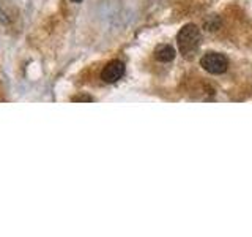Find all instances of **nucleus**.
Returning <instances> with one entry per match:
<instances>
[{"label":"nucleus","instance_id":"7ed1b4c3","mask_svg":"<svg viewBox=\"0 0 252 237\" xmlns=\"http://www.w3.org/2000/svg\"><path fill=\"white\" fill-rule=\"evenodd\" d=\"M123 75H125V63L120 60H112L101 71V79L107 84H114L118 79H122Z\"/></svg>","mask_w":252,"mask_h":237},{"label":"nucleus","instance_id":"39448f33","mask_svg":"<svg viewBox=\"0 0 252 237\" xmlns=\"http://www.w3.org/2000/svg\"><path fill=\"white\" fill-rule=\"evenodd\" d=\"M73 2H76V3H77V2H82V0H73Z\"/></svg>","mask_w":252,"mask_h":237},{"label":"nucleus","instance_id":"f257e3e1","mask_svg":"<svg viewBox=\"0 0 252 237\" xmlns=\"http://www.w3.org/2000/svg\"><path fill=\"white\" fill-rule=\"evenodd\" d=\"M177 40H178L180 52L183 54V57L192 59L200 46V32L194 24H188V26H185L180 30Z\"/></svg>","mask_w":252,"mask_h":237},{"label":"nucleus","instance_id":"20e7f679","mask_svg":"<svg viewBox=\"0 0 252 237\" xmlns=\"http://www.w3.org/2000/svg\"><path fill=\"white\" fill-rule=\"evenodd\" d=\"M155 57L159 62H170V60H173V57H175V49L169 44L158 46L155 51Z\"/></svg>","mask_w":252,"mask_h":237},{"label":"nucleus","instance_id":"f03ea898","mask_svg":"<svg viewBox=\"0 0 252 237\" xmlns=\"http://www.w3.org/2000/svg\"><path fill=\"white\" fill-rule=\"evenodd\" d=\"M200 65L205 71H208L211 75H222L228 68V60L224 54L207 52L200 59Z\"/></svg>","mask_w":252,"mask_h":237}]
</instances>
